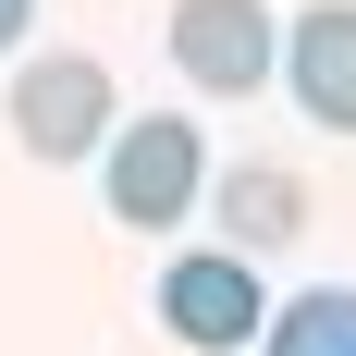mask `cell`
I'll return each mask as SVG.
<instances>
[{"label":"cell","instance_id":"1","mask_svg":"<svg viewBox=\"0 0 356 356\" xmlns=\"http://www.w3.org/2000/svg\"><path fill=\"white\" fill-rule=\"evenodd\" d=\"M13 136H25V160H86V147H111L123 123H111V74L86 62V49H49V62L13 74Z\"/></svg>","mask_w":356,"mask_h":356},{"label":"cell","instance_id":"2","mask_svg":"<svg viewBox=\"0 0 356 356\" xmlns=\"http://www.w3.org/2000/svg\"><path fill=\"white\" fill-rule=\"evenodd\" d=\"M172 62H184V86H209V99H258L270 62H283L270 0H172Z\"/></svg>","mask_w":356,"mask_h":356},{"label":"cell","instance_id":"3","mask_svg":"<svg viewBox=\"0 0 356 356\" xmlns=\"http://www.w3.org/2000/svg\"><path fill=\"white\" fill-rule=\"evenodd\" d=\"M160 320H172V344L234 356L246 332H270V295H258V270H246L234 246H197V258H172V270H160Z\"/></svg>","mask_w":356,"mask_h":356},{"label":"cell","instance_id":"4","mask_svg":"<svg viewBox=\"0 0 356 356\" xmlns=\"http://www.w3.org/2000/svg\"><path fill=\"white\" fill-rule=\"evenodd\" d=\"M184 209H197V123H172V111L123 123V136H111V221L160 234V221H184Z\"/></svg>","mask_w":356,"mask_h":356},{"label":"cell","instance_id":"5","mask_svg":"<svg viewBox=\"0 0 356 356\" xmlns=\"http://www.w3.org/2000/svg\"><path fill=\"white\" fill-rule=\"evenodd\" d=\"M283 86L307 123H332V136H356V0H307L283 25Z\"/></svg>","mask_w":356,"mask_h":356},{"label":"cell","instance_id":"6","mask_svg":"<svg viewBox=\"0 0 356 356\" xmlns=\"http://www.w3.org/2000/svg\"><path fill=\"white\" fill-rule=\"evenodd\" d=\"M258 356H356V295L344 283H307L295 307H270Z\"/></svg>","mask_w":356,"mask_h":356},{"label":"cell","instance_id":"7","mask_svg":"<svg viewBox=\"0 0 356 356\" xmlns=\"http://www.w3.org/2000/svg\"><path fill=\"white\" fill-rule=\"evenodd\" d=\"M295 209H307V197H295V172H270V160H246V172L221 184V221H234V258H246V246H283V234H307Z\"/></svg>","mask_w":356,"mask_h":356},{"label":"cell","instance_id":"8","mask_svg":"<svg viewBox=\"0 0 356 356\" xmlns=\"http://www.w3.org/2000/svg\"><path fill=\"white\" fill-rule=\"evenodd\" d=\"M25 13H37V0H0V49H13V37H25Z\"/></svg>","mask_w":356,"mask_h":356}]
</instances>
